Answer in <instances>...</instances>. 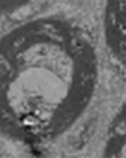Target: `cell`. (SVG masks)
<instances>
[{
    "instance_id": "obj_1",
    "label": "cell",
    "mask_w": 126,
    "mask_h": 158,
    "mask_svg": "<svg viewBox=\"0 0 126 158\" xmlns=\"http://www.w3.org/2000/svg\"><path fill=\"white\" fill-rule=\"evenodd\" d=\"M99 84L98 46L80 21L41 14L0 32V137L56 144L88 114Z\"/></svg>"
},
{
    "instance_id": "obj_2",
    "label": "cell",
    "mask_w": 126,
    "mask_h": 158,
    "mask_svg": "<svg viewBox=\"0 0 126 158\" xmlns=\"http://www.w3.org/2000/svg\"><path fill=\"white\" fill-rule=\"evenodd\" d=\"M125 0H107L104 13V34L111 56L125 66Z\"/></svg>"
},
{
    "instance_id": "obj_3",
    "label": "cell",
    "mask_w": 126,
    "mask_h": 158,
    "mask_svg": "<svg viewBox=\"0 0 126 158\" xmlns=\"http://www.w3.org/2000/svg\"><path fill=\"white\" fill-rule=\"evenodd\" d=\"M57 0H0V32L41 15Z\"/></svg>"
},
{
    "instance_id": "obj_4",
    "label": "cell",
    "mask_w": 126,
    "mask_h": 158,
    "mask_svg": "<svg viewBox=\"0 0 126 158\" xmlns=\"http://www.w3.org/2000/svg\"><path fill=\"white\" fill-rule=\"evenodd\" d=\"M104 155L125 157V110H123V108H120L112 125L109 126Z\"/></svg>"
},
{
    "instance_id": "obj_5",
    "label": "cell",
    "mask_w": 126,
    "mask_h": 158,
    "mask_svg": "<svg viewBox=\"0 0 126 158\" xmlns=\"http://www.w3.org/2000/svg\"><path fill=\"white\" fill-rule=\"evenodd\" d=\"M0 155H4V148L2 146V143H0Z\"/></svg>"
}]
</instances>
